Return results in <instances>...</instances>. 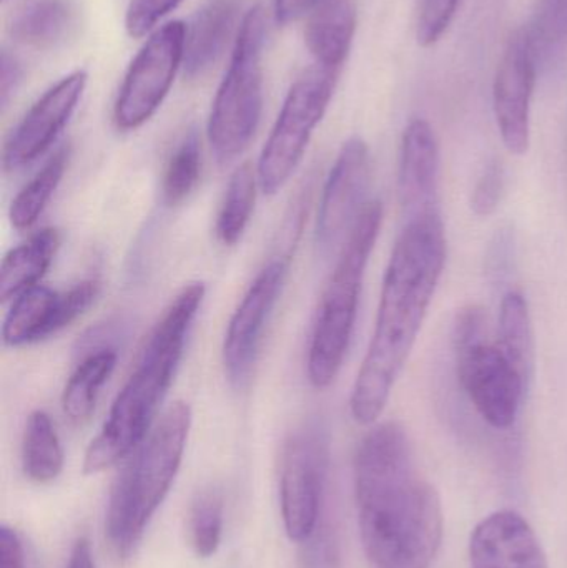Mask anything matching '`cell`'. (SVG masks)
I'll list each match as a JSON object with an SVG mask.
<instances>
[{
    "label": "cell",
    "mask_w": 567,
    "mask_h": 568,
    "mask_svg": "<svg viewBox=\"0 0 567 568\" xmlns=\"http://www.w3.org/2000/svg\"><path fill=\"white\" fill-rule=\"evenodd\" d=\"M360 536L373 568H429L443 540L442 499L419 473L405 427H373L355 456Z\"/></svg>",
    "instance_id": "obj_1"
},
{
    "label": "cell",
    "mask_w": 567,
    "mask_h": 568,
    "mask_svg": "<svg viewBox=\"0 0 567 568\" xmlns=\"http://www.w3.org/2000/svg\"><path fill=\"white\" fill-rule=\"evenodd\" d=\"M202 173V155L195 132L182 140L170 156L162 180V200L170 209L182 205L195 192Z\"/></svg>",
    "instance_id": "obj_28"
},
{
    "label": "cell",
    "mask_w": 567,
    "mask_h": 568,
    "mask_svg": "<svg viewBox=\"0 0 567 568\" xmlns=\"http://www.w3.org/2000/svg\"><path fill=\"white\" fill-rule=\"evenodd\" d=\"M242 0H209L185 23V55L183 69L186 77L205 75L222 55L239 22Z\"/></svg>",
    "instance_id": "obj_18"
},
{
    "label": "cell",
    "mask_w": 567,
    "mask_h": 568,
    "mask_svg": "<svg viewBox=\"0 0 567 568\" xmlns=\"http://www.w3.org/2000/svg\"><path fill=\"white\" fill-rule=\"evenodd\" d=\"M205 284L183 287L149 334L139 363L117 394L109 416L83 459L87 476L132 456L153 429L156 414L175 379L193 321L202 307Z\"/></svg>",
    "instance_id": "obj_3"
},
{
    "label": "cell",
    "mask_w": 567,
    "mask_h": 568,
    "mask_svg": "<svg viewBox=\"0 0 567 568\" xmlns=\"http://www.w3.org/2000/svg\"><path fill=\"white\" fill-rule=\"evenodd\" d=\"M459 0H425L418 20V43L429 47L438 42L455 17Z\"/></svg>",
    "instance_id": "obj_31"
},
{
    "label": "cell",
    "mask_w": 567,
    "mask_h": 568,
    "mask_svg": "<svg viewBox=\"0 0 567 568\" xmlns=\"http://www.w3.org/2000/svg\"><path fill=\"white\" fill-rule=\"evenodd\" d=\"M328 466V430L308 420L286 440L280 466V507L292 542L305 544L318 530Z\"/></svg>",
    "instance_id": "obj_9"
},
{
    "label": "cell",
    "mask_w": 567,
    "mask_h": 568,
    "mask_svg": "<svg viewBox=\"0 0 567 568\" xmlns=\"http://www.w3.org/2000/svg\"><path fill=\"white\" fill-rule=\"evenodd\" d=\"M496 343L502 346L516 367L531 379L533 364H535L533 321L528 301L519 291H509L503 297Z\"/></svg>",
    "instance_id": "obj_26"
},
{
    "label": "cell",
    "mask_w": 567,
    "mask_h": 568,
    "mask_svg": "<svg viewBox=\"0 0 567 568\" xmlns=\"http://www.w3.org/2000/svg\"><path fill=\"white\" fill-rule=\"evenodd\" d=\"M100 282L87 280L65 291L32 287L12 301L2 324V341L9 347L40 343L79 320L97 300Z\"/></svg>",
    "instance_id": "obj_13"
},
{
    "label": "cell",
    "mask_w": 567,
    "mask_h": 568,
    "mask_svg": "<svg viewBox=\"0 0 567 568\" xmlns=\"http://www.w3.org/2000/svg\"><path fill=\"white\" fill-rule=\"evenodd\" d=\"M469 562L472 568H549L535 530L512 509L496 510L475 527Z\"/></svg>",
    "instance_id": "obj_16"
},
{
    "label": "cell",
    "mask_w": 567,
    "mask_h": 568,
    "mask_svg": "<svg viewBox=\"0 0 567 568\" xmlns=\"http://www.w3.org/2000/svg\"><path fill=\"white\" fill-rule=\"evenodd\" d=\"M535 47L555 45L567 39V0H538L531 29H528Z\"/></svg>",
    "instance_id": "obj_29"
},
{
    "label": "cell",
    "mask_w": 567,
    "mask_h": 568,
    "mask_svg": "<svg viewBox=\"0 0 567 568\" xmlns=\"http://www.w3.org/2000/svg\"><path fill=\"white\" fill-rule=\"evenodd\" d=\"M340 72L315 65L296 79L286 93L279 119L260 155V190L276 195L292 179L335 93Z\"/></svg>",
    "instance_id": "obj_8"
},
{
    "label": "cell",
    "mask_w": 567,
    "mask_h": 568,
    "mask_svg": "<svg viewBox=\"0 0 567 568\" xmlns=\"http://www.w3.org/2000/svg\"><path fill=\"white\" fill-rule=\"evenodd\" d=\"M288 275V260H272L250 284L226 327L223 366L230 384L242 389L259 361L263 336Z\"/></svg>",
    "instance_id": "obj_11"
},
{
    "label": "cell",
    "mask_w": 567,
    "mask_h": 568,
    "mask_svg": "<svg viewBox=\"0 0 567 568\" xmlns=\"http://www.w3.org/2000/svg\"><path fill=\"white\" fill-rule=\"evenodd\" d=\"M382 222V203L378 200L366 203L346 236L342 255L323 290L306 359V374L315 389H328L345 363L355 331L366 265Z\"/></svg>",
    "instance_id": "obj_5"
},
{
    "label": "cell",
    "mask_w": 567,
    "mask_h": 568,
    "mask_svg": "<svg viewBox=\"0 0 567 568\" xmlns=\"http://www.w3.org/2000/svg\"><path fill=\"white\" fill-rule=\"evenodd\" d=\"M355 29V0H320L305 29L306 49L315 65L340 72L352 49Z\"/></svg>",
    "instance_id": "obj_19"
},
{
    "label": "cell",
    "mask_w": 567,
    "mask_h": 568,
    "mask_svg": "<svg viewBox=\"0 0 567 568\" xmlns=\"http://www.w3.org/2000/svg\"><path fill=\"white\" fill-rule=\"evenodd\" d=\"M70 146L63 145L57 150L45 165L37 172V175L17 193L16 199L10 203L9 220L10 225L16 230L32 229L37 220L42 215L43 210L52 200L53 193L62 183L69 166Z\"/></svg>",
    "instance_id": "obj_24"
},
{
    "label": "cell",
    "mask_w": 567,
    "mask_h": 568,
    "mask_svg": "<svg viewBox=\"0 0 567 568\" xmlns=\"http://www.w3.org/2000/svg\"><path fill=\"white\" fill-rule=\"evenodd\" d=\"M87 80V72L75 70L30 106L3 146L2 163L7 172L30 165L53 145L79 106Z\"/></svg>",
    "instance_id": "obj_15"
},
{
    "label": "cell",
    "mask_w": 567,
    "mask_h": 568,
    "mask_svg": "<svg viewBox=\"0 0 567 568\" xmlns=\"http://www.w3.org/2000/svg\"><path fill=\"white\" fill-rule=\"evenodd\" d=\"M506 190V170L499 160H492L483 170L473 190L472 209L478 216H489L498 210Z\"/></svg>",
    "instance_id": "obj_30"
},
{
    "label": "cell",
    "mask_w": 567,
    "mask_h": 568,
    "mask_svg": "<svg viewBox=\"0 0 567 568\" xmlns=\"http://www.w3.org/2000/svg\"><path fill=\"white\" fill-rule=\"evenodd\" d=\"M185 23L180 20L156 29L126 70L113 109V122L122 132L145 125L172 89L185 55Z\"/></svg>",
    "instance_id": "obj_10"
},
{
    "label": "cell",
    "mask_w": 567,
    "mask_h": 568,
    "mask_svg": "<svg viewBox=\"0 0 567 568\" xmlns=\"http://www.w3.org/2000/svg\"><path fill=\"white\" fill-rule=\"evenodd\" d=\"M259 189V173L250 163H243L230 176L215 226L216 239L223 245L235 246L242 240L255 210Z\"/></svg>",
    "instance_id": "obj_25"
},
{
    "label": "cell",
    "mask_w": 567,
    "mask_h": 568,
    "mask_svg": "<svg viewBox=\"0 0 567 568\" xmlns=\"http://www.w3.org/2000/svg\"><path fill=\"white\" fill-rule=\"evenodd\" d=\"M446 236L439 212L408 220L386 268L375 331L353 386L350 409L363 426L376 423L408 361L442 280Z\"/></svg>",
    "instance_id": "obj_2"
},
{
    "label": "cell",
    "mask_w": 567,
    "mask_h": 568,
    "mask_svg": "<svg viewBox=\"0 0 567 568\" xmlns=\"http://www.w3.org/2000/svg\"><path fill=\"white\" fill-rule=\"evenodd\" d=\"M192 409L176 400L133 450L117 477L105 514V536L120 559L132 556L182 466Z\"/></svg>",
    "instance_id": "obj_4"
},
{
    "label": "cell",
    "mask_w": 567,
    "mask_h": 568,
    "mask_svg": "<svg viewBox=\"0 0 567 568\" xmlns=\"http://www.w3.org/2000/svg\"><path fill=\"white\" fill-rule=\"evenodd\" d=\"M488 316L478 304L463 307L453 324L456 374L479 416L508 429L518 419L529 379L488 339Z\"/></svg>",
    "instance_id": "obj_7"
},
{
    "label": "cell",
    "mask_w": 567,
    "mask_h": 568,
    "mask_svg": "<svg viewBox=\"0 0 567 568\" xmlns=\"http://www.w3.org/2000/svg\"><path fill=\"white\" fill-rule=\"evenodd\" d=\"M115 366L117 351L113 347H95L80 359L62 393L63 414L70 420L83 423L90 419L100 390L112 376Z\"/></svg>",
    "instance_id": "obj_22"
},
{
    "label": "cell",
    "mask_w": 567,
    "mask_h": 568,
    "mask_svg": "<svg viewBox=\"0 0 567 568\" xmlns=\"http://www.w3.org/2000/svg\"><path fill=\"white\" fill-rule=\"evenodd\" d=\"M0 568H27L22 537L9 526L0 527Z\"/></svg>",
    "instance_id": "obj_34"
},
{
    "label": "cell",
    "mask_w": 567,
    "mask_h": 568,
    "mask_svg": "<svg viewBox=\"0 0 567 568\" xmlns=\"http://www.w3.org/2000/svg\"><path fill=\"white\" fill-rule=\"evenodd\" d=\"M182 0H130L125 16L126 32L135 39L146 36Z\"/></svg>",
    "instance_id": "obj_32"
},
{
    "label": "cell",
    "mask_w": 567,
    "mask_h": 568,
    "mask_svg": "<svg viewBox=\"0 0 567 568\" xmlns=\"http://www.w3.org/2000/svg\"><path fill=\"white\" fill-rule=\"evenodd\" d=\"M536 83V47L528 30L513 33L496 70L493 106L503 143L515 155L529 149V115Z\"/></svg>",
    "instance_id": "obj_14"
},
{
    "label": "cell",
    "mask_w": 567,
    "mask_h": 568,
    "mask_svg": "<svg viewBox=\"0 0 567 568\" xmlns=\"http://www.w3.org/2000/svg\"><path fill=\"white\" fill-rule=\"evenodd\" d=\"M22 469L27 479L49 484L63 469V449L55 424L45 410H33L27 417L22 437Z\"/></svg>",
    "instance_id": "obj_23"
},
{
    "label": "cell",
    "mask_w": 567,
    "mask_h": 568,
    "mask_svg": "<svg viewBox=\"0 0 567 568\" xmlns=\"http://www.w3.org/2000/svg\"><path fill=\"white\" fill-rule=\"evenodd\" d=\"M60 248L55 229L39 230L26 243L7 253L0 268V301L3 304L39 286Z\"/></svg>",
    "instance_id": "obj_21"
},
{
    "label": "cell",
    "mask_w": 567,
    "mask_h": 568,
    "mask_svg": "<svg viewBox=\"0 0 567 568\" xmlns=\"http://www.w3.org/2000/svg\"><path fill=\"white\" fill-rule=\"evenodd\" d=\"M65 568H95L89 540L83 539V537L77 540Z\"/></svg>",
    "instance_id": "obj_37"
},
{
    "label": "cell",
    "mask_w": 567,
    "mask_h": 568,
    "mask_svg": "<svg viewBox=\"0 0 567 568\" xmlns=\"http://www.w3.org/2000/svg\"><path fill=\"white\" fill-rule=\"evenodd\" d=\"M265 42V12L262 7H255L240 23L229 69L213 99L206 135L216 162L230 163L239 159L259 129Z\"/></svg>",
    "instance_id": "obj_6"
},
{
    "label": "cell",
    "mask_w": 567,
    "mask_h": 568,
    "mask_svg": "<svg viewBox=\"0 0 567 568\" xmlns=\"http://www.w3.org/2000/svg\"><path fill=\"white\" fill-rule=\"evenodd\" d=\"M372 160L365 140L352 136L340 150L326 179L316 216V245L323 253L350 235L366 206Z\"/></svg>",
    "instance_id": "obj_12"
},
{
    "label": "cell",
    "mask_w": 567,
    "mask_h": 568,
    "mask_svg": "<svg viewBox=\"0 0 567 568\" xmlns=\"http://www.w3.org/2000/svg\"><path fill=\"white\" fill-rule=\"evenodd\" d=\"M300 568H340L338 549L328 529H318L302 544Z\"/></svg>",
    "instance_id": "obj_33"
},
{
    "label": "cell",
    "mask_w": 567,
    "mask_h": 568,
    "mask_svg": "<svg viewBox=\"0 0 567 568\" xmlns=\"http://www.w3.org/2000/svg\"><path fill=\"white\" fill-rule=\"evenodd\" d=\"M223 496L215 487L200 490L189 510V539L200 559L219 552L223 537Z\"/></svg>",
    "instance_id": "obj_27"
},
{
    "label": "cell",
    "mask_w": 567,
    "mask_h": 568,
    "mask_svg": "<svg viewBox=\"0 0 567 568\" xmlns=\"http://www.w3.org/2000/svg\"><path fill=\"white\" fill-rule=\"evenodd\" d=\"M79 10L72 0H27L13 12L9 32L16 42L32 49H55L72 39Z\"/></svg>",
    "instance_id": "obj_20"
},
{
    "label": "cell",
    "mask_w": 567,
    "mask_h": 568,
    "mask_svg": "<svg viewBox=\"0 0 567 568\" xmlns=\"http://www.w3.org/2000/svg\"><path fill=\"white\" fill-rule=\"evenodd\" d=\"M439 145L426 120L415 119L403 133L398 195L408 220L438 210Z\"/></svg>",
    "instance_id": "obj_17"
},
{
    "label": "cell",
    "mask_w": 567,
    "mask_h": 568,
    "mask_svg": "<svg viewBox=\"0 0 567 568\" xmlns=\"http://www.w3.org/2000/svg\"><path fill=\"white\" fill-rule=\"evenodd\" d=\"M320 0H275V17L280 23H290L312 12Z\"/></svg>",
    "instance_id": "obj_36"
},
{
    "label": "cell",
    "mask_w": 567,
    "mask_h": 568,
    "mask_svg": "<svg viewBox=\"0 0 567 568\" xmlns=\"http://www.w3.org/2000/svg\"><path fill=\"white\" fill-rule=\"evenodd\" d=\"M22 80V63L16 57L10 55L9 52H3L2 60H0V100H2V106L9 105L10 99L16 95Z\"/></svg>",
    "instance_id": "obj_35"
}]
</instances>
